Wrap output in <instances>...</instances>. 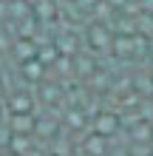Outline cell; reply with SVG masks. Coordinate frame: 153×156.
<instances>
[{
	"mask_svg": "<svg viewBox=\"0 0 153 156\" xmlns=\"http://www.w3.org/2000/svg\"><path fill=\"white\" fill-rule=\"evenodd\" d=\"M0 156H23V153L14 151V148H3V151H0Z\"/></svg>",
	"mask_w": 153,
	"mask_h": 156,
	"instance_id": "cell-4",
	"label": "cell"
},
{
	"mask_svg": "<svg viewBox=\"0 0 153 156\" xmlns=\"http://www.w3.org/2000/svg\"><path fill=\"white\" fill-rule=\"evenodd\" d=\"M6 111L9 114H31L34 108H37V99H34V94L29 88H17L12 91V94H6Z\"/></svg>",
	"mask_w": 153,
	"mask_h": 156,
	"instance_id": "cell-1",
	"label": "cell"
},
{
	"mask_svg": "<svg viewBox=\"0 0 153 156\" xmlns=\"http://www.w3.org/2000/svg\"><path fill=\"white\" fill-rule=\"evenodd\" d=\"M6 99V88H3V82H0V102Z\"/></svg>",
	"mask_w": 153,
	"mask_h": 156,
	"instance_id": "cell-5",
	"label": "cell"
},
{
	"mask_svg": "<svg viewBox=\"0 0 153 156\" xmlns=\"http://www.w3.org/2000/svg\"><path fill=\"white\" fill-rule=\"evenodd\" d=\"M9 128H12L14 133H37V125H40V119L37 114H9Z\"/></svg>",
	"mask_w": 153,
	"mask_h": 156,
	"instance_id": "cell-2",
	"label": "cell"
},
{
	"mask_svg": "<svg viewBox=\"0 0 153 156\" xmlns=\"http://www.w3.org/2000/svg\"><path fill=\"white\" fill-rule=\"evenodd\" d=\"M91 128H94L96 133H102V136H113V133L122 128V122H119V116H116L113 111H102V114L94 116Z\"/></svg>",
	"mask_w": 153,
	"mask_h": 156,
	"instance_id": "cell-3",
	"label": "cell"
}]
</instances>
